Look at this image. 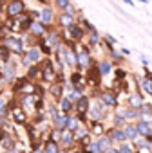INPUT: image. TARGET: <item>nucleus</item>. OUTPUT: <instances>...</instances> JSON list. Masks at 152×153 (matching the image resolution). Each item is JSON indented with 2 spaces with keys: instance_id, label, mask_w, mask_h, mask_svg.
I'll return each mask as SVG.
<instances>
[{
  "instance_id": "aec40b11",
  "label": "nucleus",
  "mask_w": 152,
  "mask_h": 153,
  "mask_svg": "<svg viewBox=\"0 0 152 153\" xmlns=\"http://www.w3.org/2000/svg\"><path fill=\"white\" fill-rule=\"evenodd\" d=\"M109 137H111L112 140H118V142H125V140H127L123 128H112V130L109 131Z\"/></svg>"
},
{
  "instance_id": "a878e982",
  "label": "nucleus",
  "mask_w": 152,
  "mask_h": 153,
  "mask_svg": "<svg viewBox=\"0 0 152 153\" xmlns=\"http://www.w3.org/2000/svg\"><path fill=\"white\" fill-rule=\"evenodd\" d=\"M69 85H72V87H84V76H82V72H72L71 74V79H69Z\"/></svg>"
},
{
  "instance_id": "c85d7f7f",
  "label": "nucleus",
  "mask_w": 152,
  "mask_h": 153,
  "mask_svg": "<svg viewBox=\"0 0 152 153\" xmlns=\"http://www.w3.org/2000/svg\"><path fill=\"white\" fill-rule=\"evenodd\" d=\"M60 142H62L65 148L72 146V142H74V135H72V131H67V130H63V131H62V139H60Z\"/></svg>"
},
{
  "instance_id": "ea45409f",
  "label": "nucleus",
  "mask_w": 152,
  "mask_h": 153,
  "mask_svg": "<svg viewBox=\"0 0 152 153\" xmlns=\"http://www.w3.org/2000/svg\"><path fill=\"white\" fill-rule=\"evenodd\" d=\"M134 146H136V149H139V148H147V146H148V140H147L145 137H141V139H136Z\"/></svg>"
},
{
  "instance_id": "a211bd4d",
  "label": "nucleus",
  "mask_w": 152,
  "mask_h": 153,
  "mask_svg": "<svg viewBox=\"0 0 152 153\" xmlns=\"http://www.w3.org/2000/svg\"><path fill=\"white\" fill-rule=\"evenodd\" d=\"M102 43V36H100V33L98 31H91V33H87V45L93 49V47H96V45H100Z\"/></svg>"
},
{
  "instance_id": "1a4fd4ad",
  "label": "nucleus",
  "mask_w": 152,
  "mask_h": 153,
  "mask_svg": "<svg viewBox=\"0 0 152 153\" xmlns=\"http://www.w3.org/2000/svg\"><path fill=\"white\" fill-rule=\"evenodd\" d=\"M100 79H102V74L98 70V65L94 63L93 67H89V72H87V81L91 87H98L100 85Z\"/></svg>"
},
{
  "instance_id": "a18cd8bd",
  "label": "nucleus",
  "mask_w": 152,
  "mask_h": 153,
  "mask_svg": "<svg viewBox=\"0 0 152 153\" xmlns=\"http://www.w3.org/2000/svg\"><path fill=\"white\" fill-rule=\"evenodd\" d=\"M139 59H141V65H143V67H148V59H147L145 54H139Z\"/></svg>"
},
{
  "instance_id": "f8f14e48",
  "label": "nucleus",
  "mask_w": 152,
  "mask_h": 153,
  "mask_svg": "<svg viewBox=\"0 0 152 153\" xmlns=\"http://www.w3.org/2000/svg\"><path fill=\"white\" fill-rule=\"evenodd\" d=\"M26 56H27V59H29L31 65H36V63H40V59H42V51L38 49V45H31V47L26 51Z\"/></svg>"
},
{
  "instance_id": "f257e3e1",
  "label": "nucleus",
  "mask_w": 152,
  "mask_h": 153,
  "mask_svg": "<svg viewBox=\"0 0 152 153\" xmlns=\"http://www.w3.org/2000/svg\"><path fill=\"white\" fill-rule=\"evenodd\" d=\"M76 59H78V68L80 70H85V68L93 67L94 61H93L91 47L89 45H82L80 49H76Z\"/></svg>"
},
{
  "instance_id": "4468645a",
  "label": "nucleus",
  "mask_w": 152,
  "mask_h": 153,
  "mask_svg": "<svg viewBox=\"0 0 152 153\" xmlns=\"http://www.w3.org/2000/svg\"><path fill=\"white\" fill-rule=\"evenodd\" d=\"M29 31H31V34H33L35 38H44V36L47 34V27H45L40 20H35Z\"/></svg>"
},
{
  "instance_id": "6e6552de",
  "label": "nucleus",
  "mask_w": 152,
  "mask_h": 153,
  "mask_svg": "<svg viewBox=\"0 0 152 153\" xmlns=\"http://www.w3.org/2000/svg\"><path fill=\"white\" fill-rule=\"evenodd\" d=\"M45 42L49 43V47H51L53 51H58V47L63 43V42H62V34L56 33V31H47V34H45Z\"/></svg>"
},
{
  "instance_id": "5701e85b",
  "label": "nucleus",
  "mask_w": 152,
  "mask_h": 153,
  "mask_svg": "<svg viewBox=\"0 0 152 153\" xmlns=\"http://www.w3.org/2000/svg\"><path fill=\"white\" fill-rule=\"evenodd\" d=\"M58 108H60V112H62V114H67V115H69V112L74 108V103H72L69 97H62V99H60V106H58Z\"/></svg>"
},
{
  "instance_id": "e433bc0d",
  "label": "nucleus",
  "mask_w": 152,
  "mask_h": 153,
  "mask_svg": "<svg viewBox=\"0 0 152 153\" xmlns=\"http://www.w3.org/2000/svg\"><path fill=\"white\" fill-rule=\"evenodd\" d=\"M114 76H116V81H123V79H127V70L116 68V70H114Z\"/></svg>"
},
{
  "instance_id": "09e8293b",
  "label": "nucleus",
  "mask_w": 152,
  "mask_h": 153,
  "mask_svg": "<svg viewBox=\"0 0 152 153\" xmlns=\"http://www.w3.org/2000/svg\"><path fill=\"white\" fill-rule=\"evenodd\" d=\"M107 153H120V149H116V148H111V149H107Z\"/></svg>"
},
{
  "instance_id": "b1692460",
  "label": "nucleus",
  "mask_w": 152,
  "mask_h": 153,
  "mask_svg": "<svg viewBox=\"0 0 152 153\" xmlns=\"http://www.w3.org/2000/svg\"><path fill=\"white\" fill-rule=\"evenodd\" d=\"M118 114H120V115H123L125 119H138V117H139V110H136V108H130V106H127V108H121Z\"/></svg>"
},
{
  "instance_id": "4d7b16f0",
  "label": "nucleus",
  "mask_w": 152,
  "mask_h": 153,
  "mask_svg": "<svg viewBox=\"0 0 152 153\" xmlns=\"http://www.w3.org/2000/svg\"><path fill=\"white\" fill-rule=\"evenodd\" d=\"M148 148H150V151H152V142H148Z\"/></svg>"
},
{
  "instance_id": "7c9ffc66",
  "label": "nucleus",
  "mask_w": 152,
  "mask_h": 153,
  "mask_svg": "<svg viewBox=\"0 0 152 153\" xmlns=\"http://www.w3.org/2000/svg\"><path fill=\"white\" fill-rule=\"evenodd\" d=\"M107 54H109V58H111V61H112V63H121V61L125 59V58H123V54H121V52H118L114 47H112V49H109V51H107Z\"/></svg>"
},
{
  "instance_id": "f3484780",
  "label": "nucleus",
  "mask_w": 152,
  "mask_h": 153,
  "mask_svg": "<svg viewBox=\"0 0 152 153\" xmlns=\"http://www.w3.org/2000/svg\"><path fill=\"white\" fill-rule=\"evenodd\" d=\"M96 65H98V70H100V74H102V78H103V76H109V74L114 70V63H112L111 59H102V61H98Z\"/></svg>"
},
{
  "instance_id": "ddd939ff",
  "label": "nucleus",
  "mask_w": 152,
  "mask_h": 153,
  "mask_svg": "<svg viewBox=\"0 0 152 153\" xmlns=\"http://www.w3.org/2000/svg\"><path fill=\"white\" fill-rule=\"evenodd\" d=\"M76 24V16L74 15H71V13H60V16H58V25L62 27V29H69L71 25H74Z\"/></svg>"
},
{
  "instance_id": "f704fd0d",
  "label": "nucleus",
  "mask_w": 152,
  "mask_h": 153,
  "mask_svg": "<svg viewBox=\"0 0 152 153\" xmlns=\"http://www.w3.org/2000/svg\"><path fill=\"white\" fill-rule=\"evenodd\" d=\"M2 146H4L8 151H11V149H15V140H13L11 137H4V139H2Z\"/></svg>"
},
{
  "instance_id": "412c9836",
  "label": "nucleus",
  "mask_w": 152,
  "mask_h": 153,
  "mask_svg": "<svg viewBox=\"0 0 152 153\" xmlns=\"http://www.w3.org/2000/svg\"><path fill=\"white\" fill-rule=\"evenodd\" d=\"M80 128V119H78V115H69V119H67V126H65V130L67 131H76Z\"/></svg>"
},
{
  "instance_id": "9d476101",
  "label": "nucleus",
  "mask_w": 152,
  "mask_h": 153,
  "mask_svg": "<svg viewBox=\"0 0 152 153\" xmlns=\"http://www.w3.org/2000/svg\"><path fill=\"white\" fill-rule=\"evenodd\" d=\"M2 72H4V79L6 81H13L15 76H17V63L13 59L6 61V65L2 67Z\"/></svg>"
},
{
  "instance_id": "c9c22d12",
  "label": "nucleus",
  "mask_w": 152,
  "mask_h": 153,
  "mask_svg": "<svg viewBox=\"0 0 152 153\" xmlns=\"http://www.w3.org/2000/svg\"><path fill=\"white\" fill-rule=\"evenodd\" d=\"M91 131H93L94 135H102V133H103V126H102V123H96V121H93Z\"/></svg>"
},
{
  "instance_id": "473e14b6",
  "label": "nucleus",
  "mask_w": 152,
  "mask_h": 153,
  "mask_svg": "<svg viewBox=\"0 0 152 153\" xmlns=\"http://www.w3.org/2000/svg\"><path fill=\"white\" fill-rule=\"evenodd\" d=\"M127 119L123 117V115H120V114H114V117H112V124H114V128H123L127 123H125Z\"/></svg>"
},
{
  "instance_id": "a19ab883",
  "label": "nucleus",
  "mask_w": 152,
  "mask_h": 153,
  "mask_svg": "<svg viewBox=\"0 0 152 153\" xmlns=\"http://www.w3.org/2000/svg\"><path fill=\"white\" fill-rule=\"evenodd\" d=\"M8 103H6V99H0V117H6V114H8Z\"/></svg>"
},
{
  "instance_id": "2eb2a0df",
  "label": "nucleus",
  "mask_w": 152,
  "mask_h": 153,
  "mask_svg": "<svg viewBox=\"0 0 152 153\" xmlns=\"http://www.w3.org/2000/svg\"><path fill=\"white\" fill-rule=\"evenodd\" d=\"M143 103H145V101H143V96H141V92H139V90H136V92H132V94L129 96V105H127V106L139 110Z\"/></svg>"
},
{
  "instance_id": "58836bf2",
  "label": "nucleus",
  "mask_w": 152,
  "mask_h": 153,
  "mask_svg": "<svg viewBox=\"0 0 152 153\" xmlns=\"http://www.w3.org/2000/svg\"><path fill=\"white\" fill-rule=\"evenodd\" d=\"M58 151H60V149H58V144H56L54 140H51V142L45 146V151H44V153H58Z\"/></svg>"
},
{
  "instance_id": "4c0bfd02",
  "label": "nucleus",
  "mask_w": 152,
  "mask_h": 153,
  "mask_svg": "<svg viewBox=\"0 0 152 153\" xmlns=\"http://www.w3.org/2000/svg\"><path fill=\"white\" fill-rule=\"evenodd\" d=\"M72 135H74V140H82V139H84V137L87 135V130H85V128L82 126V128H78V130H76V131H74Z\"/></svg>"
},
{
  "instance_id": "cd10ccee",
  "label": "nucleus",
  "mask_w": 152,
  "mask_h": 153,
  "mask_svg": "<svg viewBox=\"0 0 152 153\" xmlns=\"http://www.w3.org/2000/svg\"><path fill=\"white\" fill-rule=\"evenodd\" d=\"M11 110H13V119H15V123H18V124H22V123H26V112H24L22 108H17V106H11Z\"/></svg>"
},
{
  "instance_id": "6ab92c4d",
  "label": "nucleus",
  "mask_w": 152,
  "mask_h": 153,
  "mask_svg": "<svg viewBox=\"0 0 152 153\" xmlns=\"http://www.w3.org/2000/svg\"><path fill=\"white\" fill-rule=\"evenodd\" d=\"M123 131H125L127 140H136V139L139 137V133H138V130H136V124H125V126H123Z\"/></svg>"
},
{
  "instance_id": "37998d69",
  "label": "nucleus",
  "mask_w": 152,
  "mask_h": 153,
  "mask_svg": "<svg viewBox=\"0 0 152 153\" xmlns=\"http://www.w3.org/2000/svg\"><path fill=\"white\" fill-rule=\"evenodd\" d=\"M138 121H143V123H147V124L152 126V115H150V114H139Z\"/></svg>"
},
{
  "instance_id": "9b49d317",
  "label": "nucleus",
  "mask_w": 152,
  "mask_h": 153,
  "mask_svg": "<svg viewBox=\"0 0 152 153\" xmlns=\"http://www.w3.org/2000/svg\"><path fill=\"white\" fill-rule=\"evenodd\" d=\"M89 108H91V99L87 96H82L78 101L74 103V110L78 112V115H85L89 112Z\"/></svg>"
},
{
  "instance_id": "bb28decb",
  "label": "nucleus",
  "mask_w": 152,
  "mask_h": 153,
  "mask_svg": "<svg viewBox=\"0 0 152 153\" xmlns=\"http://www.w3.org/2000/svg\"><path fill=\"white\" fill-rule=\"evenodd\" d=\"M36 76H40V78H42V68H40L38 65L29 67V68H27V74H26V78H27L29 81H33V79H36Z\"/></svg>"
},
{
  "instance_id": "5fc2aeb1",
  "label": "nucleus",
  "mask_w": 152,
  "mask_h": 153,
  "mask_svg": "<svg viewBox=\"0 0 152 153\" xmlns=\"http://www.w3.org/2000/svg\"><path fill=\"white\" fill-rule=\"evenodd\" d=\"M139 2H141V4H148V0H139Z\"/></svg>"
},
{
  "instance_id": "20e7f679",
  "label": "nucleus",
  "mask_w": 152,
  "mask_h": 153,
  "mask_svg": "<svg viewBox=\"0 0 152 153\" xmlns=\"http://www.w3.org/2000/svg\"><path fill=\"white\" fill-rule=\"evenodd\" d=\"M111 144H112V139H111L109 135H103V137H100L96 142H91L89 151H91V153H107V149L112 148Z\"/></svg>"
},
{
  "instance_id": "13d9d810",
  "label": "nucleus",
  "mask_w": 152,
  "mask_h": 153,
  "mask_svg": "<svg viewBox=\"0 0 152 153\" xmlns=\"http://www.w3.org/2000/svg\"><path fill=\"white\" fill-rule=\"evenodd\" d=\"M58 153H67V151H63V149H60V151H58Z\"/></svg>"
},
{
  "instance_id": "7ed1b4c3",
  "label": "nucleus",
  "mask_w": 152,
  "mask_h": 153,
  "mask_svg": "<svg viewBox=\"0 0 152 153\" xmlns=\"http://www.w3.org/2000/svg\"><path fill=\"white\" fill-rule=\"evenodd\" d=\"M4 45L9 49V52H13V54H18V56H22L26 51H24V40L22 38H18V36H13V34H9V36H6L4 38Z\"/></svg>"
},
{
  "instance_id": "39448f33",
  "label": "nucleus",
  "mask_w": 152,
  "mask_h": 153,
  "mask_svg": "<svg viewBox=\"0 0 152 153\" xmlns=\"http://www.w3.org/2000/svg\"><path fill=\"white\" fill-rule=\"evenodd\" d=\"M105 105L102 103V101H96L94 105H91V108H89V117L93 119V121H96V123H100L102 119H103V115H105Z\"/></svg>"
},
{
  "instance_id": "3c124183",
  "label": "nucleus",
  "mask_w": 152,
  "mask_h": 153,
  "mask_svg": "<svg viewBox=\"0 0 152 153\" xmlns=\"http://www.w3.org/2000/svg\"><path fill=\"white\" fill-rule=\"evenodd\" d=\"M125 2H127L129 6H134V0H125Z\"/></svg>"
},
{
  "instance_id": "0eeeda50",
  "label": "nucleus",
  "mask_w": 152,
  "mask_h": 153,
  "mask_svg": "<svg viewBox=\"0 0 152 153\" xmlns=\"http://www.w3.org/2000/svg\"><path fill=\"white\" fill-rule=\"evenodd\" d=\"M45 27H49V25H53V22H54V11H53V7L51 6H44V9L40 11V18H38Z\"/></svg>"
},
{
  "instance_id": "dca6fc26",
  "label": "nucleus",
  "mask_w": 152,
  "mask_h": 153,
  "mask_svg": "<svg viewBox=\"0 0 152 153\" xmlns=\"http://www.w3.org/2000/svg\"><path fill=\"white\" fill-rule=\"evenodd\" d=\"M136 81H138L139 90H143L145 94L152 96V81L148 78H145V76H136Z\"/></svg>"
},
{
  "instance_id": "49530a36",
  "label": "nucleus",
  "mask_w": 152,
  "mask_h": 153,
  "mask_svg": "<svg viewBox=\"0 0 152 153\" xmlns=\"http://www.w3.org/2000/svg\"><path fill=\"white\" fill-rule=\"evenodd\" d=\"M138 153H152V151H150V148L147 146V148H139V149H138Z\"/></svg>"
},
{
  "instance_id": "2f4dec72",
  "label": "nucleus",
  "mask_w": 152,
  "mask_h": 153,
  "mask_svg": "<svg viewBox=\"0 0 152 153\" xmlns=\"http://www.w3.org/2000/svg\"><path fill=\"white\" fill-rule=\"evenodd\" d=\"M54 6H56V9H60L63 13V11H67L72 6V2H71V0H54Z\"/></svg>"
},
{
  "instance_id": "423d86ee",
  "label": "nucleus",
  "mask_w": 152,
  "mask_h": 153,
  "mask_svg": "<svg viewBox=\"0 0 152 153\" xmlns=\"http://www.w3.org/2000/svg\"><path fill=\"white\" fill-rule=\"evenodd\" d=\"M100 101L105 105V108H116L120 103H118V96L112 92V90H103L100 92Z\"/></svg>"
},
{
  "instance_id": "8fccbe9b",
  "label": "nucleus",
  "mask_w": 152,
  "mask_h": 153,
  "mask_svg": "<svg viewBox=\"0 0 152 153\" xmlns=\"http://www.w3.org/2000/svg\"><path fill=\"white\" fill-rule=\"evenodd\" d=\"M147 140H150V142H152V128H150V131H148V137H147Z\"/></svg>"
},
{
  "instance_id": "864d4df0",
  "label": "nucleus",
  "mask_w": 152,
  "mask_h": 153,
  "mask_svg": "<svg viewBox=\"0 0 152 153\" xmlns=\"http://www.w3.org/2000/svg\"><path fill=\"white\" fill-rule=\"evenodd\" d=\"M8 153H20V151H17V149H11V151H8Z\"/></svg>"
},
{
  "instance_id": "c756f323",
  "label": "nucleus",
  "mask_w": 152,
  "mask_h": 153,
  "mask_svg": "<svg viewBox=\"0 0 152 153\" xmlns=\"http://www.w3.org/2000/svg\"><path fill=\"white\" fill-rule=\"evenodd\" d=\"M67 119H69L67 114H60V115L53 121V124H54L58 130H65V126H67Z\"/></svg>"
},
{
  "instance_id": "393cba45",
  "label": "nucleus",
  "mask_w": 152,
  "mask_h": 153,
  "mask_svg": "<svg viewBox=\"0 0 152 153\" xmlns=\"http://www.w3.org/2000/svg\"><path fill=\"white\" fill-rule=\"evenodd\" d=\"M150 124H147V123H143V121H138L136 123V130H138V133H139V137H148V131H150Z\"/></svg>"
},
{
  "instance_id": "603ef678",
  "label": "nucleus",
  "mask_w": 152,
  "mask_h": 153,
  "mask_svg": "<svg viewBox=\"0 0 152 153\" xmlns=\"http://www.w3.org/2000/svg\"><path fill=\"white\" fill-rule=\"evenodd\" d=\"M4 78V72H2V67H0V79Z\"/></svg>"
},
{
  "instance_id": "6e6d98bb",
  "label": "nucleus",
  "mask_w": 152,
  "mask_h": 153,
  "mask_svg": "<svg viewBox=\"0 0 152 153\" xmlns=\"http://www.w3.org/2000/svg\"><path fill=\"white\" fill-rule=\"evenodd\" d=\"M35 153H44V151L42 149H35Z\"/></svg>"
},
{
  "instance_id": "72a5a7b5",
  "label": "nucleus",
  "mask_w": 152,
  "mask_h": 153,
  "mask_svg": "<svg viewBox=\"0 0 152 153\" xmlns=\"http://www.w3.org/2000/svg\"><path fill=\"white\" fill-rule=\"evenodd\" d=\"M80 25H82V27H84L87 33H91V31H96V27H94V25H93V24H91L87 18H84V16L80 18Z\"/></svg>"
},
{
  "instance_id": "de8ad7c7",
  "label": "nucleus",
  "mask_w": 152,
  "mask_h": 153,
  "mask_svg": "<svg viewBox=\"0 0 152 153\" xmlns=\"http://www.w3.org/2000/svg\"><path fill=\"white\" fill-rule=\"evenodd\" d=\"M121 54H123V56H130V51H129V49H125V47H123V49H121Z\"/></svg>"
},
{
  "instance_id": "f03ea898",
  "label": "nucleus",
  "mask_w": 152,
  "mask_h": 153,
  "mask_svg": "<svg viewBox=\"0 0 152 153\" xmlns=\"http://www.w3.org/2000/svg\"><path fill=\"white\" fill-rule=\"evenodd\" d=\"M6 16L8 18H18L20 15L26 13V2L24 0H9L6 4Z\"/></svg>"
},
{
  "instance_id": "79ce46f5",
  "label": "nucleus",
  "mask_w": 152,
  "mask_h": 153,
  "mask_svg": "<svg viewBox=\"0 0 152 153\" xmlns=\"http://www.w3.org/2000/svg\"><path fill=\"white\" fill-rule=\"evenodd\" d=\"M58 115H60V114H58V106H54V105H49V117L54 121Z\"/></svg>"
},
{
  "instance_id": "c03bdc74",
  "label": "nucleus",
  "mask_w": 152,
  "mask_h": 153,
  "mask_svg": "<svg viewBox=\"0 0 152 153\" xmlns=\"http://www.w3.org/2000/svg\"><path fill=\"white\" fill-rule=\"evenodd\" d=\"M118 149H120V153H132V146L130 144H121Z\"/></svg>"
},
{
  "instance_id": "4be33fe9",
  "label": "nucleus",
  "mask_w": 152,
  "mask_h": 153,
  "mask_svg": "<svg viewBox=\"0 0 152 153\" xmlns=\"http://www.w3.org/2000/svg\"><path fill=\"white\" fill-rule=\"evenodd\" d=\"M49 92H51V96L54 97V99H62L63 97V85L62 83H53L51 85V88H49Z\"/></svg>"
}]
</instances>
